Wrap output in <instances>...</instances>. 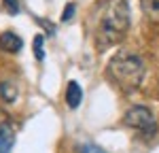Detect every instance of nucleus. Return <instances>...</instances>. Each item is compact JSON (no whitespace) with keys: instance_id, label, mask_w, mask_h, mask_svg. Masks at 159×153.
Instances as JSON below:
<instances>
[{"instance_id":"1","label":"nucleus","mask_w":159,"mask_h":153,"mask_svg":"<svg viewBox=\"0 0 159 153\" xmlns=\"http://www.w3.org/2000/svg\"><path fill=\"white\" fill-rule=\"evenodd\" d=\"M93 45L98 51H106L127 34L129 9L125 0H102L93 11Z\"/></svg>"},{"instance_id":"2","label":"nucleus","mask_w":159,"mask_h":153,"mask_svg":"<svg viewBox=\"0 0 159 153\" xmlns=\"http://www.w3.org/2000/svg\"><path fill=\"white\" fill-rule=\"evenodd\" d=\"M106 75L108 79L121 87L123 91H134L142 79H144V62L136 55V53H129V51H119L112 60L108 62V68H106Z\"/></svg>"},{"instance_id":"3","label":"nucleus","mask_w":159,"mask_h":153,"mask_svg":"<svg viewBox=\"0 0 159 153\" xmlns=\"http://www.w3.org/2000/svg\"><path fill=\"white\" fill-rule=\"evenodd\" d=\"M123 123L127 128H134L138 132H142L144 136L155 134V130H157V119H155L153 111L147 106H132L123 115Z\"/></svg>"},{"instance_id":"4","label":"nucleus","mask_w":159,"mask_h":153,"mask_svg":"<svg viewBox=\"0 0 159 153\" xmlns=\"http://www.w3.org/2000/svg\"><path fill=\"white\" fill-rule=\"evenodd\" d=\"M21 47H24V40L17 34H13V32H2L0 34V51L17 53V51H21Z\"/></svg>"},{"instance_id":"5","label":"nucleus","mask_w":159,"mask_h":153,"mask_svg":"<svg viewBox=\"0 0 159 153\" xmlns=\"http://www.w3.org/2000/svg\"><path fill=\"white\" fill-rule=\"evenodd\" d=\"M15 142V132L9 123H0V153H11Z\"/></svg>"},{"instance_id":"6","label":"nucleus","mask_w":159,"mask_h":153,"mask_svg":"<svg viewBox=\"0 0 159 153\" xmlns=\"http://www.w3.org/2000/svg\"><path fill=\"white\" fill-rule=\"evenodd\" d=\"M81 102H83V89L76 81H70L68 87H66V104L70 109H76Z\"/></svg>"},{"instance_id":"7","label":"nucleus","mask_w":159,"mask_h":153,"mask_svg":"<svg viewBox=\"0 0 159 153\" xmlns=\"http://www.w3.org/2000/svg\"><path fill=\"white\" fill-rule=\"evenodd\" d=\"M0 98L7 104H13V102L17 100V87L13 85L11 81H2L0 83Z\"/></svg>"},{"instance_id":"8","label":"nucleus","mask_w":159,"mask_h":153,"mask_svg":"<svg viewBox=\"0 0 159 153\" xmlns=\"http://www.w3.org/2000/svg\"><path fill=\"white\" fill-rule=\"evenodd\" d=\"M140 4H142V11L148 19L159 24V0H140Z\"/></svg>"},{"instance_id":"9","label":"nucleus","mask_w":159,"mask_h":153,"mask_svg":"<svg viewBox=\"0 0 159 153\" xmlns=\"http://www.w3.org/2000/svg\"><path fill=\"white\" fill-rule=\"evenodd\" d=\"M43 43H45V38H43V34H36L34 36V55H36L38 62H43L45 60V51H43Z\"/></svg>"},{"instance_id":"10","label":"nucleus","mask_w":159,"mask_h":153,"mask_svg":"<svg viewBox=\"0 0 159 153\" xmlns=\"http://www.w3.org/2000/svg\"><path fill=\"white\" fill-rule=\"evenodd\" d=\"M4 7H7V11L13 13V15L19 13V2H17V0H4Z\"/></svg>"},{"instance_id":"11","label":"nucleus","mask_w":159,"mask_h":153,"mask_svg":"<svg viewBox=\"0 0 159 153\" xmlns=\"http://www.w3.org/2000/svg\"><path fill=\"white\" fill-rule=\"evenodd\" d=\"M72 17H74V4L70 2V4L66 7V11L61 13V21H70Z\"/></svg>"},{"instance_id":"12","label":"nucleus","mask_w":159,"mask_h":153,"mask_svg":"<svg viewBox=\"0 0 159 153\" xmlns=\"http://www.w3.org/2000/svg\"><path fill=\"white\" fill-rule=\"evenodd\" d=\"M81 153H104L100 147H96V145H91V142H85L83 147H81Z\"/></svg>"}]
</instances>
